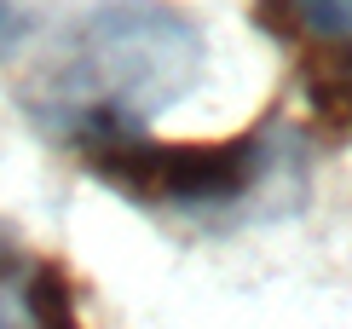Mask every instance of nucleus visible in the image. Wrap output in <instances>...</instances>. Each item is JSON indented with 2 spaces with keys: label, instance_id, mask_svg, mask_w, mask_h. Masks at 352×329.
I'll list each match as a JSON object with an SVG mask.
<instances>
[{
  "label": "nucleus",
  "instance_id": "3",
  "mask_svg": "<svg viewBox=\"0 0 352 329\" xmlns=\"http://www.w3.org/2000/svg\"><path fill=\"white\" fill-rule=\"evenodd\" d=\"M254 18L266 29H283V35H306L324 41V52H341L352 64V0H272V12L254 6Z\"/></svg>",
  "mask_w": 352,
  "mask_h": 329
},
{
  "label": "nucleus",
  "instance_id": "6",
  "mask_svg": "<svg viewBox=\"0 0 352 329\" xmlns=\"http://www.w3.org/2000/svg\"><path fill=\"white\" fill-rule=\"evenodd\" d=\"M0 329H23V260L6 231H0Z\"/></svg>",
  "mask_w": 352,
  "mask_h": 329
},
{
  "label": "nucleus",
  "instance_id": "4",
  "mask_svg": "<svg viewBox=\"0 0 352 329\" xmlns=\"http://www.w3.org/2000/svg\"><path fill=\"white\" fill-rule=\"evenodd\" d=\"M23 329H81L76 277L58 260L23 266Z\"/></svg>",
  "mask_w": 352,
  "mask_h": 329
},
{
  "label": "nucleus",
  "instance_id": "1",
  "mask_svg": "<svg viewBox=\"0 0 352 329\" xmlns=\"http://www.w3.org/2000/svg\"><path fill=\"white\" fill-rule=\"evenodd\" d=\"M202 29L168 0H104L58 41L23 87V110L47 133L81 145L133 133L202 76Z\"/></svg>",
  "mask_w": 352,
  "mask_h": 329
},
{
  "label": "nucleus",
  "instance_id": "7",
  "mask_svg": "<svg viewBox=\"0 0 352 329\" xmlns=\"http://www.w3.org/2000/svg\"><path fill=\"white\" fill-rule=\"evenodd\" d=\"M18 35H23V18H18V6H12V0H0V64L12 58Z\"/></svg>",
  "mask_w": 352,
  "mask_h": 329
},
{
  "label": "nucleus",
  "instance_id": "2",
  "mask_svg": "<svg viewBox=\"0 0 352 329\" xmlns=\"http://www.w3.org/2000/svg\"><path fill=\"white\" fill-rule=\"evenodd\" d=\"M87 173L104 179L110 191L133 202H168V208H202L231 202L266 168V139L237 133V139H144V133H93L76 145Z\"/></svg>",
  "mask_w": 352,
  "mask_h": 329
},
{
  "label": "nucleus",
  "instance_id": "5",
  "mask_svg": "<svg viewBox=\"0 0 352 329\" xmlns=\"http://www.w3.org/2000/svg\"><path fill=\"white\" fill-rule=\"evenodd\" d=\"M306 98H312V122L329 139H352V64L341 52H329V64H312Z\"/></svg>",
  "mask_w": 352,
  "mask_h": 329
}]
</instances>
